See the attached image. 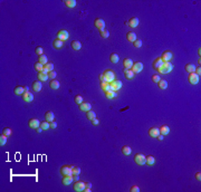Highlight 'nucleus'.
<instances>
[{
    "label": "nucleus",
    "instance_id": "f257e3e1",
    "mask_svg": "<svg viewBox=\"0 0 201 192\" xmlns=\"http://www.w3.org/2000/svg\"><path fill=\"white\" fill-rule=\"evenodd\" d=\"M172 69H173V64H171L170 62H166V63H163L156 71L161 74H169L172 72Z\"/></svg>",
    "mask_w": 201,
    "mask_h": 192
},
{
    "label": "nucleus",
    "instance_id": "f03ea898",
    "mask_svg": "<svg viewBox=\"0 0 201 192\" xmlns=\"http://www.w3.org/2000/svg\"><path fill=\"white\" fill-rule=\"evenodd\" d=\"M134 161L139 165H144L146 163V159H145V156H144L142 153H136L134 155Z\"/></svg>",
    "mask_w": 201,
    "mask_h": 192
},
{
    "label": "nucleus",
    "instance_id": "7ed1b4c3",
    "mask_svg": "<svg viewBox=\"0 0 201 192\" xmlns=\"http://www.w3.org/2000/svg\"><path fill=\"white\" fill-rule=\"evenodd\" d=\"M73 188H74V190L77 191V192H82V191H84V189L86 188V182H83V181H78V180H77L75 183H74Z\"/></svg>",
    "mask_w": 201,
    "mask_h": 192
},
{
    "label": "nucleus",
    "instance_id": "20e7f679",
    "mask_svg": "<svg viewBox=\"0 0 201 192\" xmlns=\"http://www.w3.org/2000/svg\"><path fill=\"white\" fill-rule=\"evenodd\" d=\"M68 37H69L68 31L65 30V29H62V30H59V31L57 32V36H56V38L59 39V40H62V41H65V40L68 39Z\"/></svg>",
    "mask_w": 201,
    "mask_h": 192
},
{
    "label": "nucleus",
    "instance_id": "39448f33",
    "mask_svg": "<svg viewBox=\"0 0 201 192\" xmlns=\"http://www.w3.org/2000/svg\"><path fill=\"white\" fill-rule=\"evenodd\" d=\"M188 81H189L190 84H192V85H197V84L199 83V81H200V77L195 73H189Z\"/></svg>",
    "mask_w": 201,
    "mask_h": 192
},
{
    "label": "nucleus",
    "instance_id": "423d86ee",
    "mask_svg": "<svg viewBox=\"0 0 201 192\" xmlns=\"http://www.w3.org/2000/svg\"><path fill=\"white\" fill-rule=\"evenodd\" d=\"M110 85L112 87V91L117 92L119 90H121V87H122V82H121L120 79H114V81H112L110 83Z\"/></svg>",
    "mask_w": 201,
    "mask_h": 192
},
{
    "label": "nucleus",
    "instance_id": "0eeeda50",
    "mask_svg": "<svg viewBox=\"0 0 201 192\" xmlns=\"http://www.w3.org/2000/svg\"><path fill=\"white\" fill-rule=\"evenodd\" d=\"M60 173L62 175H73V172H72V166L71 165H63L60 168Z\"/></svg>",
    "mask_w": 201,
    "mask_h": 192
},
{
    "label": "nucleus",
    "instance_id": "6e6552de",
    "mask_svg": "<svg viewBox=\"0 0 201 192\" xmlns=\"http://www.w3.org/2000/svg\"><path fill=\"white\" fill-rule=\"evenodd\" d=\"M103 75L105 76L107 83H111L112 81H114V79H115V74L112 72V71H110V69H106V71L103 73Z\"/></svg>",
    "mask_w": 201,
    "mask_h": 192
},
{
    "label": "nucleus",
    "instance_id": "1a4fd4ad",
    "mask_svg": "<svg viewBox=\"0 0 201 192\" xmlns=\"http://www.w3.org/2000/svg\"><path fill=\"white\" fill-rule=\"evenodd\" d=\"M172 57H173V55H172L171 51L169 50H166V51H163V54L161 55V59H162V62L163 63H166V62H170V60L172 59Z\"/></svg>",
    "mask_w": 201,
    "mask_h": 192
},
{
    "label": "nucleus",
    "instance_id": "9d476101",
    "mask_svg": "<svg viewBox=\"0 0 201 192\" xmlns=\"http://www.w3.org/2000/svg\"><path fill=\"white\" fill-rule=\"evenodd\" d=\"M21 98H22V101H24V102H26V103H30V102L34 101V95H32L29 91H26V92L24 93V94L21 95Z\"/></svg>",
    "mask_w": 201,
    "mask_h": 192
},
{
    "label": "nucleus",
    "instance_id": "9b49d317",
    "mask_svg": "<svg viewBox=\"0 0 201 192\" xmlns=\"http://www.w3.org/2000/svg\"><path fill=\"white\" fill-rule=\"evenodd\" d=\"M142 69H143V65H142V63H140V62H138V63H134L133 64V66H132V71L134 74H139V73H141L142 72Z\"/></svg>",
    "mask_w": 201,
    "mask_h": 192
},
{
    "label": "nucleus",
    "instance_id": "f8f14e48",
    "mask_svg": "<svg viewBox=\"0 0 201 192\" xmlns=\"http://www.w3.org/2000/svg\"><path fill=\"white\" fill-rule=\"evenodd\" d=\"M40 123L41 122H39L37 119H30L29 121H28V126H29L30 129H37V127H39L40 126Z\"/></svg>",
    "mask_w": 201,
    "mask_h": 192
},
{
    "label": "nucleus",
    "instance_id": "ddd939ff",
    "mask_svg": "<svg viewBox=\"0 0 201 192\" xmlns=\"http://www.w3.org/2000/svg\"><path fill=\"white\" fill-rule=\"evenodd\" d=\"M94 26L99 30H103L104 29V27H105V21L103 19H101V18H96L95 21H94Z\"/></svg>",
    "mask_w": 201,
    "mask_h": 192
},
{
    "label": "nucleus",
    "instance_id": "4468645a",
    "mask_svg": "<svg viewBox=\"0 0 201 192\" xmlns=\"http://www.w3.org/2000/svg\"><path fill=\"white\" fill-rule=\"evenodd\" d=\"M149 135H150L151 137L155 139V137H158V135H160V130H159V127H156V126H153V127H151L149 130Z\"/></svg>",
    "mask_w": 201,
    "mask_h": 192
},
{
    "label": "nucleus",
    "instance_id": "2eb2a0df",
    "mask_svg": "<svg viewBox=\"0 0 201 192\" xmlns=\"http://www.w3.org/2000/svg\"><path fill=\"white\" fill-rule=\"evenodd\" d=\"M78 106H79V110L83 111V112H88L92 109V105L90 104V103H87V102H83L82 104H79Z\"/></svg>",
    "mask_w": 201,
    "mask_h": 192
},
{
    "label": "nucleus",
    "instance_id": "dca6fc26",
    "mask_svg": "<svg viewBox=\"0 0 201 192\" xmlns=\"http://www.w3.org/2000/svg\"><path fill=\"white\" fill-rule=\"evenodd\" d=\"M73 180H74L73 175H65V176H63V179H62V183L64 185H69V184H72Z\"/></svg>",
    "mask_w": 201,
    "mask_h": 192
},
{
    "label": "nucleus",
    "instance_id": "f3484780",
    "mask_svg": "<svg viewBox=\"0 0 201 192\" xmlns=\"http://www.w3.org/2000/svg\"><path fill=\"white\" fill-rule=\"evenodd\" d=\"M54 119H55V114L51 111H47L45 113V121H47V122L50 123V122L54 121Z\"/></svg>",
    "mask_w": 201,
    "mask_h": 192
},
{
    "label": "nucleus",
    "instance_id": "a211bd4d",
    "mask_svg": "<svg viewBox=\"0 0 201 192\" xmlns=\"http://www.w3.org/2000/svg\"><path fill=\"white\" fill-rule=\"evenodd\" d=\"M126 39H128L129 41H131V43H134V41L138 39V38H136V34H135V32H133V31L128 32V34H126Z\"/></svg>",
    "mask_w": 201,
    "mask_h": 192
},
{
    "label": "nucleus",
    "instance_id": "6ab92c4d",
    "mask_svg": "<svg viewBox=\"0 0 201 192\" xmlns=\"http://www.w3.org/2000/svg\"><path fill=\"white\" fill-rule=\"evenodd\" d=\"M133 60L132 59H130V58H125L124 60H123V66H124V68H126V69H130V68H132V66H133Z\"/></svg>",
    "mask_w": 201,
    "mask_h": 192
},
{
    "label": "nucleus",
    "instance_id": "aec40b11",
    "mask_svg": "<svg viewBox=\"0 0 201 192\" xmlns=\"http://www.w3.org/2000/svg\"><path fill=\"white\" fill-rule=\"evenodd\" d=\"M13 92H15L16 95H20L21 96L26 92V86H16L15 91H13Z\"/></svg>",
    "mask_w": 201,
    "mask_h": 192
},
{
    "label": "nucleus",
    "instance_id": "412c9836",
    "mask_svg": "<svg viewBox=\"0 0 201 192\" xmlns=\"http://www.w3.org/2000/svg\"><path fill=\"white\" fill-rule=\"evenodd\" d=\"M41 83H40V81H35V82H32V88H34V91L35 92H40L41 91Z\"/></svg>",
    "mask_w": 201,
    "mask_h": 192
},
{
    "label": "nucleus",
    "instance_id": "4be33fe9",
    "mask_svg": "<svg viewBox=\"0 0 201 192\" xmlns=\"http://www.w3.org/2000/svg\"><path fill=\"white\" fill-rule=\"evenodd\" d=\"M159 130H160V134H162L163 136H165V135H168L170 133V129H169V126H166V125H162L161 127H159Z\"/></svg>",
    "mask_w": 201,
    "mask_h": 192
},
{
    "label": "nucleus",
    "instance_id": "5701e85b",
    "mask_svg": "<svg viewBox=\"0 0 201 192\" xmlns=\"http://www.w3.org/2000/svg\"><path fill=\"white\" fill-rule=\"evenodd\" d=\"M129 26L132 27V28L138 27V26H139V19H138L136 17H132V18H131V19L129 20Z\"/></svg>",
    "mask_w": 201,
    "mask_h": 192
},
{
    "label": "nucleus",
    "instance_id": "b1692460",
    "mask_svg": "<svg viewBox=\"0 0 201 192\" xmlns=\"http://www.w3.org/2000/svg\"><path fill=\"white\" fill-rule=\"evenodd\" d=\"M37 78H38V81H47V79L49 78L48 77V74H46L44 72H38V74H37Z\"/></svg>",
    "mask_w": 201,
    "mask_h": 192
},
{
    "label": "nucleus",
    "instance_id": "393cba45",
    "mask_svg": "<svg viewBox=\"0 0 201 192\" xmlns=\"http://www.w3.org/2000/svg\"><path fill=\"white\" fill-rule=\"evenodd\" d=\"M63 45H64V41L59 40V39H57V38H56V39L53 41V47H54L55 49H59V48H62V47H63Z\"/></svg>",
    "mask_w": 201,
    "mask_h": 192
},
{
    "label": "nucleus",
    "instance_id": "a878e982",
    "mask_svg": "<svg viewBox=\"0 0 201 192\" xmlns=\"http://www.w3.org/2000/svg\"><path fill=\"white\" fill-rule=\"evenodd\" d=\"M158 87L160 88V90H166L168 88V82L165 81V79H160V81L158 82Z\"/></svg>",
    "mask_w": 201,
    "mask_h": 192
},
{
    "label": "nucleus",
    "instance_id": "bb28decb",
    "mask_svg": "<svg viewBox=\"0 0 201 192\" xmlns=\"http://www.w3.org/2000/svg\"><path fill=\"white\" fill-rule=\"evenodd\" d=\"M54 69V65L51 64V63H47V64H45L44 65V69L41 72H44L46 74H48V72H51Z\"/></svg>",
    "mask_w": 201,
    "mask_h": 192
},
{
    "label": "nucleus",
    "instance_id": "cd10ccee",
    "mask_svg": "<svg viewBox=\"0 0 201 192\" xmlns=\"http://www.w3.org/2000/svg\"><path fill=\"white\" fill-rule=\"evenodd\" d=\"M105 96L109 98V100H113V98L117 97V93L114 92V91H107V92H105Z\"/></svg>",
    "mask_w": 201,
    "mask_h": 192
},
{
    "label": "nucleus",
    "instance_id": "c85d7f7f",
    "mask_svg": "<svg viewBox=\"0 0 201 192\" xmlns=\"http://www.w3.org/2000/svg\"><path fill=\"white\" fill-rule=\"evenodd\" d=\"M162 64H163V62H162V59H161L160 57H159V58H155V59H154V62L152 63V67H153L154 69H158Z\"/></svg>",
    "mask_w": 201,
    "mask_h": 192
},
{
    "label": "nucleus",
    "instance_id": "c756f323",
    "mask_svg": "<svg viewBox=\"0 0 201 192\" xmlns=\"http://www.w3.org/2000/svg\"><path fill=\"white\" fill-rule=\"evenodd\" d=\"M123 73H124V76L128 78V79H133L134 78V73L131 71V69H124L123 71Z\"/></svg>",
    "mask_w": 201,
    "mask_h": 192
},
{
    "label": "nucleus",
    "instance_id": "7c9ffc66",
    "mask_svg": "<svg viewBox=\"0 0 201 192\" xmlns=\"http://www.w3.org/2000/svg\"><path fill=\"white\" fill-rule=\"evenodd\" d=\"M49 87L53 88V90H58L59 88V82L57 79H51L50 83H49Z\"/></svg>",
    "mask_w": 201,
    "mask_h": 192
},
{
    "label": "nucleus",
    "instance_id": "2f4dec72",
    "mask_svg": "<svg viewBox=\"0 0 201 192\" xmlns=\"http://www.w3.org/2000/svg\"><path fill=\"white\" fill-rule=\"evenodd\" d=\"M71 46H72V48H73L74 50H79V49L82 48V44L79 43L78 40H73L72 44H71Z\"/></svg>",
    "mask_w": 201,
    "mask_h": 192
},
{
    "label": "nucleus",
    "instance_id": "473e14b6",
    "mask_svg": "<svg viewBox=\"0 0 201 192\" xmlns=\"http://www.w3.org/2000/svg\"><path fill=\"white\" fill-rule=\"evenodd\" d=\"M184 69L188 73H194V71H195V66L193 64H191V63H188L185 65V67H184Z\"/></svg>",
    "mask_w": 201,
    "mask_h": 192
},
{
    "label": "nucleus",
    "instance_id": "72a5a7b5",
    "mask_svg": "<svg viewBox=\"0 0 201 192\" xmlns=\"http://www.w3.org/2000/svg\"><path fill=\"white\" fill-rule=\"evenodd\" d=\"M122 153L124 154V155H130L131 153H132V149H131L129 145H124V146H122Z\"/></svg>",
    "mask_w": 201,
    "mask_h": 192
},
{
    "label": "nucleus",
    "instance_id": "f704fd0d",
    "mask_svg": "<svg viewBox=\"0 0 201 192\" xmlns=\"http://www.w3.org/2000/svg\"><path fill=\"white\" fill-rule=\"evenodd\" d=\"M119 59H120V57H119V55L117 54H115V53H112L111 55H110V60L113 64H116L119 62Z\"/></svg>",
    "mask_w": 201,
    "mask_h": 192
},
{
    "label": "nucleus",
    "instance_id": "c9c22d12",
    "mask_svg": "<svg viewBox=\"0 0 201 192\" xmlns=\"http://www.w3.org/2000/svg\"><path fill=\"white\" fill-rule=\"evenodd\" d=\"M101 88L104 92H107V91H112V87H111V85H110V83H106V82H104V83H101Z\"/></svg>",
    "mask_w": 201,
    "mask_h": 192
},
{
    "label": "nucleus",
    "instance_id": "e433bc0d",
    "mask_svg": "<svg viewBox=\"0 0 201 192\" xmlns=\"http://www.w3.org/2000/svg\"><path fill=\"white\" fill-rule=\"evenodd\" d=\"M86 117L88 119V120H90V121H92L93 119H95L96 117V113H95V112L94 111H88V112H86Z\"/></svg>",
    "mask_w": 201,
    "mask_h": 192
},
{
    "label": "nucleus",
    "instance_id": "4c0bfd02",
    "mask_svg": "<svg viewBox=\"0 0 201 192\" xmlns=\"http://www.w3.org/2000/svg\"><path fill=\"white\" fill-rule=\"evenodd\" d=\"M145 159H146V164H149V165H153L155 163V159L152 155H148V156H145Z\"/></svg>",
    "mask_w": 201,
    "mask_h": 192
},
{
    "label": "nucleus",
    "instance_id": "58836bf2",
    "mask_svg": "<svg viewBox=\"0 0 201 192\" xmlns=\"http://www.w3.org/2000/svg\"><path fill=\"white\" fill-rule=\"evenodd\" d=\"M65 4L68 8H74L76 6V1L75 0H65Z\"/></svg>",
    "mask_w": 201,
    "mask_h": 192
},
{
    "label": "nucleus",
    "instance_id": "ea45409f",
    "mask_svg": "<svg viewBox=\"0 0 201 192\" xmlns=\"http://www.w3.org/2000/svg\"><path fill=\"white\" fill-rule=\"evenodd\" d=\"M47 56H46V55H40V56H38V62L39 63H41V64H43V65H45V64H47L48 62H47Z\"/></svg>",
    "mask_w": 201,
    "mask_h": 192
},
{
    "label": "nucleus",
    "instance_id": "a19ab883",
    "mask_svg": "<svg viewBox=\"0 0 201 192\" xmlns=\"http://www.w3.org/2000/svg\"><path fill=\"white\" fill-rule=\"evenodd\" d=\"M34 68L36 69L37 72H41L44 69V65L41 64V63H39V62H36L35 64H34Z\"/></svg>",
    "mask_w": 201,
    "mask_h": 192
},
{
    "label": "nucleus",
    "instance_id": "79ce46f5",
    "mask_svg": "<svg viewBox=\"0 0 201 192\" xmlns=\"http://www.w3.org/2000/svg\"><path fill=\"white\" fill-rule=\"evenodd\" d=\"M100 35H101L102 38L106 39V38H109V37H110V31H109V30H105V29L100 30Z\"/></svg>",
    "mask_w": 201,
    "mask_h": 192
},
{
    "label": "nucleus",
    "instance_id": "37998d69",
    "mask_svg": "<svg viewBox=\"0 0 201 192\" xmlns=\"http://www.w3.org/2000/svg\"><path fill=\"white\" fill-rule=\"evenodd\" d=\"M40 127L43 129V130H48V129H50L49 122H47V121H44V122H41V123H40Z\"/></svg>",
    "mask_w": 201,
    "mask_h": 192
},
{
    "label": "nucleus",
    "instance_id": "c03bdc74",
    "mask_svg": "<svg viewBox=\"0 0 201 192\" xmlns=\"http://www.w3.org/2000/svg\"><path fill=\"white\" fill-rule=\"evenodd\" d=\"M6 143H7V136L4 134H1L0 135V145L2 146V145H4Z\"/></svg>",
    "mask_w": 201,
    "mask_h": 192
},
{
    "label": "nucleus",
    "instance_id": "a18cd8bd",
    "mask_svg": "<svg viewBox=\"0 0 201 192\" xmlns=\"http://www.w3.org/2000/svg\"><path fill=\"white\" fill-rule=\"evenodd\" d=\"M74 101H75V103H76L77 105L82 104V103H83V96H81V95H76L75 98H74Z\"/></svg>",
    "mask_w": 201,
    "mask_h": 192
},
{
    "label": "nucleus",
    "instance_id": "49530a36",
    "mask_svg": "<svg viewBox=\"0 0 201 192\" xmlns=\"http://www.w3.org/2000/svg\"><path fill=\"white\" fill-rule=\"evenodd\" d=\"M72 172H73V175L74 174L79 175V173H81V169H79L78 166H72Z\"/></svg>",
    "mask_w": 201,
    "mask_h": 192
},
{
    "label": "nucleus",
    "instance_id": "de8ad7c7",
    "mask_svg": "<svg viewBox=\"0 0 201 192\" xmlns=\"http://www.w3.org/2000/svg\"><path fill=\"white\" fill-rule=\"evenodd\" d=\"M11 133H12V131H11V129H9V127H4V129L2 130V134H4L6 136L11 135Z\"/></svg>",
    "mask_w": 201,
    "mask_h": 192
},
{
    "label": "nucleus",
    "instance_id": "09e8293b",
    "mask_svg": "<svg viewBox=\"0 0 201 192\" xmlns=\"http://www.w3.org/2000/svg\"><path fill=\"white\" fill-rule=\"evenodd\" d=\"M133 46L135 48H140V47H142V40L141 39H136L133 43Z\"/></svg>",
    "mask_w": 201,
    "mask_h": 192
},
{
    "label": "nucleus",
    "instance_id": "8fccbe9b",
    "mask_svg": "<svg viewBox=\"0 0 201 192\" xmlns=\"http://www.w3.org/2000/svg\"><path fill=\"white\" fill-rule=\"evenodd\" d=\"M43 51H44V49H43V47H40V46H38V47H36V49H35V53L38 55V56H40V55H43Z\"/></svg>",
    "mask_w": 201,
    "mask_h": 192
},
{
    "label": "nucleus",
    "instance_id": "3c124183",
    "mask_svg": "<svg viewBox=\"0 0 201 192\" xmlns=\"http://www.w3.org/2000/svg\"><path fill=\"white\" fill-rule=\"evenodd\" d=\"M151 78H152V82H153V83H158V82H159V81H160V79H161V78H160V76H159V75H153V76H152Z\"/></svg>",
    "mask_w": 201,
    "mask_h": 192
},
{
    "label": "nucleus",
    "instance_id": "603ef678",
    "mask_svg": "<svg viewBox=\"0 0 201 192\" xmlns=\"http://www.w3.org/2000/svg\"><path fill=\"white\" fill-rule=\"evenodd\" d=\"M48 77H49V78H53V79H54V78L56 77V73H55L54 71H51V72H48Z\"/></svg>",
    "mask_w": 201,
    "mask_h": 192
},
{
    "label": "nucleus",
    "instance_id": "864d4df0",
    "mask_svg": "<svg viewBox=\"0 0 201 192\" xmlns=\"http://www.w3.org/2000/svg\"><path fill=\"white\" fill-rule=\"evenodd\" d=\"M140 191V188L138 185H133L132 188H131V192H139Z\"/></svg>",
    "mask_w": 201,
    "mask_h": 192
},
{
    "label": "nucleus",
    "instance_id": "5fc2aeb1",
    "mask_svg": "<svg viewBox=\"0 0 201 192\" xmlns=\"http://www.w3.org/2000/svg\"><path fill=\"white\" fill-rule=\"evenodd\" d=\"M49 125H50V129H56V127H57V123H56V122L55 121H53V122H50V123H49Z\"/></svg>",
    "mask_w": 201,
    "mask_h": 192
},
{
    "label": "nucleus",
    "instance_id": "6e6d98bb",
    "mask_svg": "<svg viewBox=\"0 0 201 192\" xmlns=\"http://www.w3.org/2000/svg\"><path fill=\"white\" fill-rule=\"evenodd\" d=\"M194 73L197 74L199 77L201 76V68H200V66H199V67H195V71H194Z\"/></svg>",
    "mask_w": 201,
    "mask_h": 192
},
{
    "label": "nucleus",
    "instance_id": "4d7b16f0",
    "mask_svg": "<svg viewBox=\"0 0 201 192\" xmlns=\"http://www.w3.org/2000/svg\"><path fill=\"white\" fill-rule=\"evenodd\" d=\"M100 82L101 83H104V82H106V78H105V76H104V75H103V74H101L100 75ZM107 83V82H106Z\"/></svg>",
    "mask_w": 201,
    "mask_h": 192
},
{
    "label": "nucleus",
    "instance_id": "13d9d810",
    "mask_svg": "<svg viewBox=\"0 0 201 192\" xmlns=\"http://www.w3.org/2000/svg\"><path fill=\"white\" fill-rule=\"evenodd\" d=\"M91 122H92V124H93V125H99V120H97L96 117H95V119H93Z\"/></svg>",
    "mask_w": 201,
    "mask_h": 192
},
{
    "label": "nucleus",
    "instance_id": "bf43d9fd",
    "mask_svg": "<svg viewBox=\"0 0 201 192\" xmlns=\"http://www.w3.org/2000/svg\"><path fill=\"white\" fill-rule=\"evenodd\" d=\"M195 179H197L198 181L201 180V173H200V172H197V173H195Z\"/></svg>",
    "mask_w": 201,
    "mask_h": 192
},
{
    "label": "nucleus",
    "instance_id": "052dcab7",
    "mask_svg": "<svg viewBox=\"0 0 201 192\" xmlns=\"http://www.w3.org/2000/svg\"><path fill=\"white\" fill-rule=\"evenodd\" d=\"M158 140H159V141H162V140H163V135H162V134L158 135Z\"/></svg>",
    "mask_w": 201,
    "mask_h": 192
},
{
    "label": "nucleus",
    "instance_id": "680f3d73",
    "mask_svg": "<svg viewBox=\"0 0 201 192\" xmlns=\"http://www.w3.org/2000/svg\"><path fill=\"white\" fill-rule=\"evenodd\" d=\"M41 131H43V129H41L40 126H39V127H37V129H36V132H37V133H40Z\"/></svg>",
    "mask_w": 201,
    "mask_h": 192
},
{
    "label": "nucleus",
    "instance_id": "e2e57ef3",
    "mask_svg": "<svg viewBox=\"0 0 201 192\" xmlns=\"http://www.w3.org/2000/svg\"><path fill=\"white\" fill-rule=\"evenodd\" d=\"M86 186H87V188H91V189H92V183H90V182H86Z\"/></svg>",
    "mask_w": 201,
    "mask_h": 192
},
{
    "label": "nucleus",
    "instance_id": "0e129e2a",
    "mask_svg": "<svg viewBox=\"0 0 201 192\" xmlns=\"http://www.w3.org/2000/svg\"><path fill=\"white\" fill-rule=\"evenodd\" d=\"M73 178H74V180H75V181H77V180H78V175H76V174H74V175H73Z\"/></svg>",
    "mask_w": 201,
    "mask_h": 192
}]
</instances>
